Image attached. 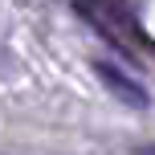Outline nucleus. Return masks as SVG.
Wrapping results in <instances>:
<instances>
[{
    "instance_id": "f03ea898",
    "label": "nucleus",
    "mask_w": 155,
    "mask_h": 155,
    "mask_svg": "<svg viewBox=\"0 0 155 155\" xmlns=\"http://www.w3.org/2000/svg\"><path fill=\"white\" fill-rule=\"evenodd\" d=\"M16 74H21V70H16V65H12V53H8V49L0 45V78H4V82H12Z\"/></svg>"
},
{
    "instance_id": "f257e3e1",
    "label": "nucleus",
    "mask_w": 155,
    "mask_h": 155,
    "mask_svg": "<svg viewBox=\"0 0 155 155\" xmlns=\"http://www.w3.org/2000/svg\"><path fill=\"white\" fill-rule=\"evenodd\" d=\"M94 74L102 78V82H106V90L114 94V98H123V102H131V106H151V98H147V90H143L139 82H135V78H127V74H118L114 65L110 61H94Z\"/></svg>"
},
{
    "instance_id": "7ed1b4c3",
    "label": "nucleus",
    "mask_w": 155,
    "mask_h": 155,
    "mask_svg": "<svg viewBox=\"0 0 155 155\" xmlns=\"http://www.w3.org/2000/svg\"><path fill=\"white\" fill-rule=\"evenodd\" d=\"M135 155H155V143H143V147H135Z\"/></svg>"
}]
</instances>
